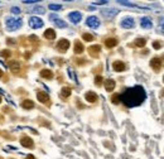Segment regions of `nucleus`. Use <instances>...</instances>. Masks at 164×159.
Listing matches in <instances>:
<instances>
[{
    "label": "nucleus",
    "mask_w": 164,
    "mask_h": 159,
    "mask_svg": "<svg viewBox=\"0 0 164 159\" xmlns=\"http://www.w3.org/2000/svg\"><path fill=\"white\" fill-rule=\"evenodd\" d=\"M147 98V92L143 86H134L125 90L120 95V101L128 107H135L142 105Z\"/></svg>",
    "instance_id": "obj_1"
},
{
    "label": "nucleus",
    "mask_w": 164,
    "mask_h": 159,
    "mask_svg": "<svg viewBox=\"0 0 164 159\" xmlns=\"http://www.w3.org/2000/svg\"><path fill=\"white\" fill-rule=\"evenodd\" d=\"M101 82H102V77L101 76H96V78H95V83H96V85H101Z\"/></svg>",
    "instance_id": "obj_35"
},
{
    "label": "nucleus",
    "mask_w": 164,
    "mask_h": 159,
    "mask_svg": "<svg viewBox=\"0 0 164 159\" xmlns=\"http://www.w3.org/2000/svg\"><path fill=\"white\" fill-rule=\"evenodd\" d=\"M68 18H70V20L72 23H75V24H77V23H80V20L82 19V15L80 11H72V13L68 14Z\"/></svg>",
    "instance_id": "obj_8"
},
{
    "label": "nucleus",
    "mask_w": 164,
    "mask_h": 159,
    "mask_svg": "<svg viewBox=\"0 0 164 159\" xmlns=\"http://www.w3.org/2000/svg\"><path fill=\"white\" fill-rule=\"evenodd\" d=\"M49 9L51 10H61L62 6H61L59 4H49Z\"/></svg>",
    "instance_id": "obj_30"
},
{
    "label": "nucleus",
    "mask_w": 164,
    "mask_h": 159,
    "mask_svg": "<svg viewBox=\"0 0 164 159\" xmlns=\"http://www.w3.org/2000/svg\"><path fill=\"white\" fill-rule=\"evenodd\" d=\"M94 4L95 5H102V4H107V1H106V0H102V1H95Z\"/></svg>",
    "instance_id": "obj_37"
},
{
    "label": "nucleus",
    "mask_w": 164,
    "mask_h": 159,
    "mask_svg": "<svg viewBox=\"0 0 164 159\" xmlns=\"http://www.w3.org/2000/svg\"><path fill=\"white\" fill-rule=\"evenodd\" d=\"M49 19H51V20H54V19H58V17L54 14H52V15H49Z\"/></svg>",
    "instance_id": "obj_39"
},
{
    "label": "nucleus",
    "mask_w": 164,
    "mask_h": 159,
    "mask_svg": "<svg viewBox=\"0 0 164 159\" xmlns=\"http://www.w3.org/2000/svg\"><path fill=\"white\" fill-rule=\"evenodd\" d=\"M45 9L43 6H36L34 9H32V13H36V14H44Z\"/></svg>",
    "instance_id": "obj_26"
},
{
    "label": "nucleus",
    "mask_w": 164,
    "mask_h": 159,
    "mask_svg": "<svg viewBox=\"0 0 164 159\" xmlns=\"http://www.w3.org/2000/svg\"><path fill=\"white\" fill-rule=\"evenodd\" d=\"M85 97L89 102H96L97 101V95L95 92H92V91H89V92L85 95Z\"/></svg>",
    "instance_id": "obj_15"
},
{
    "label": "nucleus",
    "mask_w": 164,
    "mask_h": 159,
    "mask_svg": "<svg viewBox=\"0 0 164 159\" xmlns=\"http://www.w3.org/2000/svg\"><path fill=\"white\" fill-rule=\"evenodd\" d=\"M86 24L90 27V28H94V29H96L98 28V25H100V20H98V18L96 17H89L87 18V20H86Z\"/></svg>",
    "instance_id": "obj_5"
},
{
    "label": "nucleus",
    "mask_w": 164,
    "mask_h": 159,
    "mask_svg": "<svg viewBox=\"0 0 164 159\" xmlns=\"http://www.w3.org/2000/svg\"><path fill=\"white\" fill-rule=\"evenodd\" d=\"M0 159H3V158H1V157H0Z\"/></svg>",
    "instance_id": "obj_43"
},
{
    "label": "nucleus",
    "mask_w": 164,
    "mask_h": 159,
    "mask_svg": "<svg viewBox=\"0 0 164 159\" xmlns=\"http://www.w3.org/2000/svg\"><path fill=\"white\" fill-rule=\"evenodd\" d=\"M44 38H47V39H49V40L54 39V38H56V32H54L53 29H45V32H44Z\"/></svg>",
    "instance_id": "obj_17"
},
{
    "label": "nucleus",
    "mask_w": 164,
    "mask_h": 159,
    "mask_svg": "<svg viewBox=\"0 0 164 159\" xmlns=\"http://www.w3.org/2000/svg\"><path fill=\"white\" fill-rule=\"evenodd\" d=\"M22 106H23L24 109L30 110V109H33V107H34V102H33L32 100H25V101H23Z\"/></svg>",
    "instance_id": "obj_22"
},
{
    "label": "nucleus",
    "mask_w": 164,
    "mask_h": 159,
    "mask_svg": "<svg viewBox=\"0 0 164 159\" xmlns=\"http://www.w3.org/2000/svg\"><path fill=\"white\" fill-rule=\"evenodd\" d=\"M119 4H123V5H125V6H131V8H136V5L135 4H133V3H130V1H124V0H119L117 1Z\"/></svg>",
    "instance_id": "obj_28"
},
{
    "label": "nucleus",
    "mask_w": 164,
    "mask_h": 159,
    "mask_svg": "<svg viewBox=\"0 0 164 159\" xmlns=\"http://www.w3.org/2000/svg\"><path fill=\"white\" fill-rule=\"evenodd\" d=\"M29 25L32 27L33 29H39L43 27V20L38 17H32L29 19Z\"/></svg>",
    "instance_id": "obj_3"
},
{
    "label": "nucleus",
    "mask_w": 164,
    "mask_h": 159,
    "mask_svg": "<svg viewBox=\"0 0 164 159\" xmlns=\"http://www.w3.org/2000/svg\"><path fill=\"white\" fill-rule=\"evenodd\" d=\"M111 101L114 102V104H119V102H120V93H115V95H112Z\"/></svg>",
    "instance_id": "obj_29"
},
{
    "label": "nucleus",
    "mask_w": 164,
    "mask_h": 159,
    "mask_svg": "<svg viewBox=\"0 0 164 159\" xmlns=\"http://www.w3.org/2000/svg\"><path fill=\"white\" fill-rule=\"evenodd\" d=\"M89 53L92 57H97L98 53H100V45H91L89 48Z\"/></svg>",
    "instance_id": "obj_16"
},
{
    "label": "nucleus",
    "mask_w": 164,
    "mask_h": 159,
    "mask_svg": "<svg viewBox=\"0 0 164 159\" xmlns=\"http://www.w3.org/2000/svg\"><path fill=\"white\" fill-rule=\"evenodd\" d=\"M23 20L20 18H15V17H9L5 19V24H6V29L13 32V30H17L22 27Z\"/></svg>",
    "instance_id": "obj_2"
},
{
    "label": "nucleus",
    "mask_w": 164,
    "mask_h": 159,
    "mask_svg": "<svg viewBox=\"0 0 164 159\" xmlns=\"http://www.w3.org/2000/svg\"><path fill=\"white\" fill-rule=\"evenodd\" d=\"M61 95H62V97L67 98L71 95V89H70V87H63L62 91H61Z\"/></svg>",
    "instance_id": "obj_24"
},
{
    "label": "nucleus",
    "mask_w": 164,
    "mask_h": 159,
    "mask_svg": "<svg viewBox=\"0 0 164 159\" xmlns=\"http://www.w3.org/2000/svg\"><path fill=\"white\" fill-rule=\"evenodd\" d=\"M1 75H3V71H1V70H0V77H1Z\"/></svg>",
    "instance_id": "obj_41"
},
{
    "label": "nucleus",
    "mask_w": 164,
    "mask_h": 159,
    "mask_svg": "<svg viewBox=\"0 0 164 159\" xmlns=\"http://www.w3.org/2000/svg\"><path fill=\"white\" fill-rule=\"evenodd\" d=\"M0 102H1V97H0Z\"/></svg>",
    "instance_id": "obj_42"
},
{
    "label": "nucleus",
    "mask_w": 164,
    "mask_h": 159,
    "mask_svg": "<svg viewBox=\"0 0 164 159\" xmlns=\"http://www.w3.org/2000/svg\"><path fill=\"white\" fill-rule=\"evenodd\" d=\"M159 27H161L162 29H164V18H162L161 20H159Z\"/></svg>",
    "instance_id": "obj_38"
},
{
    "label": "nucleus",
    "mask_w": 164,
    "mask_h": 159,
    "mask_svg": "<svg viewBox=\"0 0 164 159\" xmlns=\"http://www.w3.org/2000/svg\"><path fill=\"white\" fill-rule=\"evenodd\" d=\"M68 48H70V42H68L67 39H61L58 43H57V49L62 53L66 52Z\"/></svg>",
    "instance_id": "obj_7"
},
{
    "label": "nucleus",
    "mask_w": 164,
    "mask_h": 159,
    "mask_svg": "<svg viewBox=\"0 0 164 159\" xmlns=\"http://www.w3.org/2000/svg\"><path fill=\"white\" fill-rule=\"evenodd\" d=\"M40 76L43 78H47V80H51L53 77V73H52V71H49V70H42L40 71Z\"/></svg>",
    "instance_id": "obj_21"
},
{
    "label": "nucleus",
    "mask_w": 164,
    "mask_h": 159,
    "mask_svg": "<svg viewBox=\"0 0 164 159\" xmlns=\"http://www.w3.org/2000/svg\"><path fill=\"white\" fill-rule=\"evenodd\" d=\"M39 0H24V4H36V3H38Z\"/></svg>",
    "instance_id": "obj_36"
},
{
    "label": "nucleus",
    "mask_w": 164,
    "mask_h": 159,
    "mask_svg": "<svg viewBox=\"0 0 164 159\" xmlns=\"http://www.w3.org/2000/svg\"><path fill=\"white\" fill-rule=\"evenodd\" d=\"M162 45H163V43H162V42L155 40L154 43H153V48H154V49H159V48H162Z\"/></svg>",
    "instance_id": "obj_32"
},
{
    "label": "nucleus",
    "mask_w": 164,
    "mask_h": 159,
    "mask_svg": "<svg viewBox=\"0 0 164 159\" xmlns=\"http://www.w3.org/2000/svg\"><path fill=\"white\" fill-rule=\"evenodd\" d=\"M112 68H114V71H116V72H123L125 71V63L124 62H121V61H115V62L112 63Z\"/></svg>",
    "instance_id": "obj_11"
},
{
    "label": "nucleus",
    "mask_w": 164,
    "mask_h": 159,
    "mask_svg": "<svg viewBox=\"0 0 164 159\" xmlns=\"http://www.w3.org/2000/svg\"><path fill=\"white\" fill-rule=\"evenodd\" d=\"M82 38H83V40H86V42H92L94 40V36H91L90 33H83Z\"/></svg>",
    "instance_id": "obj_27"
},
{
    "label": "nucleus",
    "mask_w": 164,
    "mask_h": 159,
    "mask_svg": "<svg viewBox=\"0 0 164 159\" xmlns=\"http://www.w3.org/2000/svg\"><path fill=\"white\" fill-rule=\"evenodd\" d=\"M68 75H70V77L72 80H75V81H77V78H76V76L73 73V71H72V68H68Z\"/></svg>",
    "instance_id": "obj_33"
},
{
    "label": "nucleus",
    "mask_w": 164,
    "mask_h": 159,
    "mask_svg": "<svg viewBox=\"0 0 164 159\" xmlns=\"http://www.w3.org/2000/svg\"><path fill=\"white\" fill-rule=\"evenodd\" d=\"M37 98H38V101L43 102V104H48L49 102V95L45 93V92H38L37 93Z\"/></svg>",
    "instance_id": "obj_13"
},
{
    "label": "nucleus",
    "mask_w": 164,
    "mask_h": 159,
    "mask_svg": "<svg viewBox=\"0 0 164 159\" xmlns=\"http://www.w3.org/2000/svg\"><path fill=\"white\" fill-rule=\"evenodd\" d=\"M25 159H34V157H33V155H30V154H29V155H28V157H27Z\"/></svg>",
    "instance_id": "obj_40"
},
{
    "label": "nucleus",
    "mask_w": 164,
    "mask_h": 159,
    "mask_svg": "<svg viewBox=\"0 0 164 159\" xmlns=\"http://www.w3.org/2000/svg\"><path fill=\"white\" fill-rule=\"evenodd\" d=\"M10 11H11L13 14H19V13H20V9H19L18 6H13V8L10 9Z\"/></svg>",
    "instance_id": "obj_34"
},
{
    "label": "nucleus",
    "mask_w": 164,
    "mask_h": 159,
    "mask_svg": "<svg viewBox=\"0 0 164 159\" xmlns=\"http://www.w3.org/2000/svg\"><path fill=\"white\" fill-rule=\"evenodd\" d=\"M105 44H106V47L107 48H112V47H115V45L117 44V39L116 38H109V39L105 40Z\"/></svg>",
    "instance_id": "obj_20"
},
{
    "label": "nucleus",
    "mask_w": 164,
    "mask_h": 159,
    "mask_svg": "<svg viewBox=\"0 0 164 159\" xmlns=\"http://www.w3.org/2000/svg\"><path fill=\"white\" fill-rule=\"evenodd\" d=\"M10 67V71L13 72V73H18L19 71H20V64H19V62H11L9 64Z\"/></svg>",
    "instance_id": "obj_19"
},
{
    "label": "nucleus",
    "mask_w": 164,
    "mask_h": 159,
    "mask_svg": "<svg viewBox=\"0 0 164 159\" xmlns=\"http://www.w3.org/2000/svg\"><path fill=\"white\" fill-rule=\"evenodd\" d=\"M11 56V53L9 49H4V51H1V57H4V58H9V57Z\"/></svg>",
    "instance_id": "obj_31"
},
{
    "label": "nucleus",
    "mask_w": 164,
    "mask_h": 159,
    "mask_svg": "<svg viewBox=\"0 0 164 159\" xmlns=\"http://www.w3.org/2000/svg\"><path fill=\"white\" fill-rule=\"evenodd\" d=\"M140 24H142V27H143L144 29H150L151 27H153V23H151L150 18H148V17L142 18V20H140Z\"/></svg>",
    "instance_id": "obj_12"
},
{
    "label": "nucleus",
    "mask_w": 164,
    "mask_h": 159,
    "mask_svg": "<svg viewBox=\"0 0 164 159\" xmlns=\"http://www.w3.org/2000/svg\"><path fill=\"white\" fill-rule=\"evenodd\" d=\"M20 144H22V145L24 146V148H29V149H32V148L34 146V142L29 138V136H24V138H22Z\"/></svg>",
    "instance_id": "obj_9"
},
{
    "label": "nucleus",
    "mask_w": 164,
    "mask_h": 159,
    "mask_svg": "<svg viewBox=\"0 0 164 159\" xmlns=\"http://www.w3.org/2000/svg\"><path fill=\"white\" fill-rule=\"evenodd\" d=\"M134 44L136 45V47H144V45L147 44V40L144 39V38H138V39H135V42H134Z\"/></svg>",
    "instance_id": "obj_23"
},
{
    "label": "nucleus",
    "mask_w": 164,
    "mask_h": 159,
    "mask_svg": "<svg viewBox=\"0 0 164 159\" xmlns=\"http://www.w3.org/2000/svg\"><path fill=\"white\" fill-rule=\"evenodd\" d=\"M150 66L154 71H159L162 68V59L158 58V57H155V58H153L150 61Z\"/></svg>",
    "instance_id": "obj_10"
},
{
    "label": "nucleus",
    "mask_w": 164,
    "mask_h": 159,
    "mask_svg": "<svg viewBox=\"0 0 164 159\" xmlns=\"http://www.w3.org/2000/svg\"><path fill=\"white\" fill-rule=\"evenodd\" d=\"M121 27H123V28H126V29L134 28V27H135V22H134V19L130 18V17L124 18L123 20H121Z\"/></svg>",
    "instance_id": "obj_6"
},
{
    "label": "nucleus",
    "mask_w": 164,
    "mask_h": 159,
    "mask_svg": "<svg viewBox=\"0 0 164 159\" xmlns=\"http://www.w3.org/2000/svg\"><path fill=\"white\" fill-rule=\"evenodd\" d=\"M83 44L81 43L80 40H76V43H75V53L76 54H81V53L83 52Z\"/></svg>",
    "instance_id": "obj_18"
},
{
    "label": "nucleus",
    "mask_w": 164,
    "mask_h": 159,
    "mask_svg": "<svg viewBox=\"0 0 164 159\" xmlns=\"http://www.w3.org/2000/svg\"><path fill=\"white\" fill-rule=\"evenodd\" d=\"M117 13H119V11H117V9H114V8H107V9H102V10H101V14L104 15L105 18H107V19L114 18Z\"/></svg>",
    "instance_id": "obj_4"
},
{
    "label": "nucleus",
    "mask_w": 164,
    "mask_h": 159,
    "mask_svg": "<svg viewBox=\"0 0 164 159\" xmlns=\"http://www.w3.org/2000/svg\"><path fill=\"white\" fill-rule=\"evenodd\" d=\"M54 24L58 27V28H67V24H66V22H63V20H61V19H54Z\"/></svg>",
    "instance_id": "obj_25"
},
{
    "label": "nucleus",
    "mask_w": 164,
    "mask_h": 159,
    "mask_svg": "<svg viewBox=\"0 0 164 159\" xmlns=\"http://www.w3.org/2000/svg\"><path fill=\"white\" fill-rule=\"evenodd\" d=\"M105 89H106V91L111 92V91L115 89V81H114V80H111V78L106 80V81H105Z\"/></svg>",
    "instance_id": "obj_14"
}]
</instances>
